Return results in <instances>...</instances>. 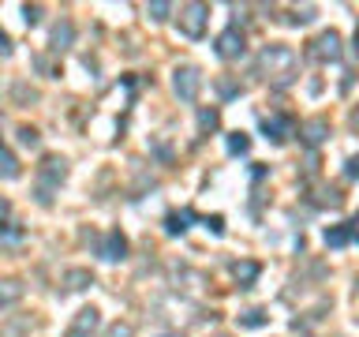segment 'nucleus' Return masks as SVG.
<instances>
[{
  "mask_svg": "<svg viewBox=\"0 0 359 337\" xmlns=\"http://www.w3.org/2000/svg\"><path fill=\"white\" fill-rule=\"evenodd\" d=\"M67 292H83V289H90L94 285V274L90 270H67Z\"/></svg>",
  "mask_w": 359,
  "mask_h": 337,
  "instance_id": "nucleus-16",
  "label": "nucleus"
},
{
  "mask_svg": "<svg viewBox=\"0 0 359 337\" xmlns=\"http://www.w3.org/2000/svg\"><path fill=\"white\" fill-rule=\"evenodd\" d=\"M72 38H75L72 19H60V22L53 27V34H49V49H53V53H64L67 45H72Z\"/></svg>",
  "mask_w": 359,
  "mask_h": 337,
  "instance_id": "nucleus-11",
  "label": "nucleus"
},
{
  "mask_svg": "<svg viewBox=\"0 0 359 337\" xmlns=\"http://www.w3.org/2000/svg\"><path fill=\"white\" fill-rule=\"evenodd\" d=\"M258 75H262L273 90L292 86V83H296V75H299V56H296V49H292V45H280V41L266 45V49L258 53Z\"/></svg>",
  "mask_w": 359,
  "mask_h": 337,
  "instance_id": "nucleus-1",
  "label": "nucleus"
},
{
  "mask_svg": "<svg viewBox=\"0 0 359 337\" xmlns=\"http://www.w3.org/2000/svg\"><path fill=\"white\" fill-rule=\"evenodd\" d=\"M135 330H131V326L128 322H116V326H109V333L105 337H131Z\"/></svg>",
  "mask_w": 359,
  "mask_h": 337,
  "instance_id": "nucleus-28",
  "label": "nucleus"
},
{
  "mask_svg": "<svg viewBox=\"0 0 359 337\" xmlns=\"http://www.w3.org/2000/svg\"><path fill=\"white\" fill-rule=\"evenodd\" d=\"M352 240H355V221H344V225L325 229V247H348Z\"/></svg>",
  "mask_w": 359,
  "mask_h": 337,
  "instance_id": "nucleus-12",
  "label": "nucleus"
},
{
  "mask_svg": "<svg viewBox=\"0 0 359 337\" xmlns=\"http://www.w3.org/2000/svg\"><path fill=\"white\" fill-rule=\"evenodd\" d=\"M258 274H262V266H258V263H232V277L240 281V289H251Z\"/></svg>",
  "mask_w": 359,
  "mask_h": 337,
  "instance_id": "nucleus-15",
  "label": "nucleus"
},
{
  "mask_svg": "<svg viewBox=\"0 0 359 337\" xmlns=\"http://www.w3.org/2000/svg\"><path fill=\"white\" fill-rule=\"evenodd\" d=\"M325 135H330V120H325V117H314V120H307V124H299V139L307 143L311 150L325 143Z\"/></svg>",
  "mask_w": 359,
  "mask_h": 337,
  "instance_id": "nucleus-10",
  "label": "nucleus"
},
{
  "mask_svg": "<svg viewBox=\"0 0 359 337\" xmlns=\"http://www.w3.org/2000/svg\"><path fill=\"white\" fill-rule=\"evenodd\" d=\"M19 240H22V229H19L15 221H4V225H0V244H4V247H15Z\"/></svg>",
  "mask_w": 359,
  "mask_h": 337,
  "instance_id": "nucleus-19",
  "label": "nucleus"
},
{
  "mask_svg": "<svg viewBox=\"0 0 359 337\" xmlns=\"http://www.w3.org/2000/svg\"><path fill=\"white\" fill-rule=\"evenodd\" d=\"M146 11H150V19H154V22H165V19H168V11H172V4H165V0H157V4H150Z\"/></svg>",
  "mask_w": 359,
  "mask_h": 337,
  "instance_id": "nucleus-25",
  "label": "nucleus"
},
{
  "mask_svg": "<svg viewBox=\"0 0 359 337\" xmlns=\"http://www.w3.org/2000/svg\"><path fill=\"white\" fill-rule=\"evenodd\" d=\"M97 326H101V311H97V308H83V311L75 315L72 330H67L64 337H94Z\"/></svg>",
  "mask_w": 359,
  "mask_h": 337,
  "instance_id": "nucleus-9",
  "label": "nucleus"
},
{
  "mask_svg": "<svg viewBox=\"0 0 359 337\" xmlns=\"http://www.w3.org/2000/svg\"><path fill=\"white\" fill-rule=\"evenodd\" d=\"M292 128H296V120L292 117H285V112H273V117H262V131H266V139L269 143H285L288 135H292Z\"/></svg>",
  "mask_w": 359,
  "mask_h": 337,
  "instance_id": "nucleus-8",
  "label": "nucleus"
},
{
  "mask_svg": "<svg viewBox=\"0 0 359 337\" xmlns=\"http://www.w3.org/2000/svg\"><path fill=\"white\" fill-rule=\"evenodd\" d=\"M251 150V139H247L243 131H232L229 135V154H247Z\"/></svg>",
  "mask_w": 359,
  "mask_h": 337,
  "instance_id": "nucleus-21",
  "label": "nucleus"
},
{
  "mask_svg": "<svg viewBox=\"0 0 359 337\" xmlns=\"http://www.w3.org/2000/svg\"><path fill=\"white\" fill-rule=\"evenodd\" d=\"M307 56L314 64H337V60H341V34H337V30H322L318 38L307 45Z\"/></svg>",
  "mask_w": 359,
  "mask_h": 337,
  "instance_id": "nucleus-4",
  "label": "nucleus"
},
{
  "mask_svg": "<svg viewBox=\"0 0 359 337\" xmlns=\"http://www.w3.org/2000/svg\"><path fill=\"white\" fill-rule=\"evenodd\" d=\"M314 15H318V8H299V11L288 15V22L292 27H307V22H314Z\"/></svg>",
  "mask_w": 359,
  "mask_h": 337,
  "instance_id": "nucleus-22",
  "label": "nucleus"
},
{
  "mask_svg": "<svg viewBox=\"0 0 359 337\" xmlns=\"http://www.w3.org/2000/svg\"><path fill=\"white\" fill-rule=\"evenodd\" d=\"M352 49H355V60H359V27H355V34H352Z\"/></svg>",
  "mask_w": 359,
  "mask_h": 337,
  "instance_id": "nucleus-31",
  "label": "nucleus"
},
{
  "mask_svg": "<svg viewBox=\"0 0 359 337\" xmlns=\"http://www.w3.org/2000/svg\"><path fill=\"white\" fill-rule=\"evenodd\" d=\"M217 124H221V112L217 109H198V131L202 135L217 131Z\"/></svg>",
  "mask_w": 359,
  "mask_h": 337,
  "instance_id": "nucleus-18",
  "label": "nucleus"
},
{
  "mask_svg": "<svg viewBox=\"0 0 359 337\" xmlns=\"http://www.w3.org/2000/svg\"><path fill=\"white\" fill-rule=\"evenodd\" d=\"M352 131H359V109L352 112Z\"/></svg>",
  "mask_w": 359,
  "mask_h": 337,
  "instance_id": "nucleus-32",
  "label": "nucleus"
},
{
  "mask_svg": "<svg viewBox=\"0 0 359 337\" xmlns=\"http://www.w3.org/2000/svg\"><path fill=\"white\" fill-rule=\"evenodd\" d=\"M64 180H67V161H64V157H56V154L45 157V161L38 165V187H34V195H38L41 206H49V202H53V191L60 187Z\"/></svg>",
  "mask_w": 359,
  "mask_h": 337,
  "instance_id": "nucleus-2",
  "label": "nucleus"
},
{
  "mask_svg": "<svg viewBox=\"0 0 359 337\" xmlns=\"http://www.w3.org/2000/svg\"><path fill=\"white\" fill-rule=\"evenodd\" d=\"M180 34L184 38H191V41H198L202 34H206V22H210V8L206 4H184L180 8Z\"/></svg>",
  "mask_w": 359,
  "mask_h": 337,
  "instance_id": "nucleus-3",
  "label": "nucleus"
},
{
  "mask_svg": "<svg viewBox=\"0 0 359 337\" xmlns=\"http://www.w3.org/2000/svg\"><path fill=\"white\" fill-rule=\"evenodd\" d=\"M165 337H184V333H165Z\"/></svg>",
  "mask_w": 359,
  "mask_h": 337,
  "instance_id": "nucleus-34",
  "label": "nucleus"
},
{
  "mask_svg": "<svg viewBox=\"0 0 359 337\" xmlns=\"http://www.w3.org/2000/svg\"><path fill=\"white\" fill-rule=\"evenodd\" d=\"M344 176H348V180H359V154H355V157H348V165H344Z\"/></svg>",
  "mask_w": 359,
  "mask_h": 337,
  "instance_id": "nucleus-29",
  "label": "nucleus"
},
{
  "mask_svg": "<svg viewBox=\"0 0 359 337\" xmlns=\"http://www.w3.org/2000/svg\"><path fill=\"white\" fill-rule=\"evenodd\" d=\"M0 176H4V180H15L19 176V161H15V154H11L4 143H0Z\"/></svg>",
  "mask_w": 359,
  "mask_h": 337,
  "instance_id": "nucleus-17",
  "label": "nucleus"
},
{
  "mask_svg": "<svg viewBox=\"0 0 359 337\" xmlns=\"http://www.w3.org/2000/svg\"><path fill=\"white\" fill-rule=\"evenodd\" d=\"M217 337H224V333H217Z\"/></svg>",
  "mask_w": 359,
  "mask_h": 337,
  "instance_id": "nucleus-35",
  "label": "nucleus"
},
{
  "mask_svg": "<svg viewBox=\"0 0 359 337\" xmlns=\"http://www.w3.org/2000/svg\"><path fill=\"white\" fill-rule=\"evenodd\" d=\"M217 90H221V98H240V94H243V83H232V79H217Z\"/></svg>",
  "mask_w": 359,
  "mask_h": 337,
  "instance_id": "nucleus-23",
  "label": "nucleus"
},
{
  "mask_svg": "<svg viewBox=\"0 0 359 337\" xmlns=\"http://www.w3.org/2000/svg\"><path fill=\"white\" fill-rule=\"evenodd\" d=\"M15 135H19V143H22V146H30V150H34V146L41 143V135H38V128H27V124H22V128H19Z\"/></svg>",
  "mask_w": 359,
  "mask_h": 337,
  "instance_id": "nucleus-24",
  "label": "nucleus"
},
{
  "mask_svg": "<svg viewBox=\"0 0 359 337\" xmlns=\"http://www.w3.org/2000/svg\"><path fill=\"white\" fill-rule=\"evenodd\" d=\"M97 255L105 258V263H120V258H128V236H123L120 229H109L105 236H101V244H97Z\"/></svg>",
  "mask_w": 359,
  "mask_h": 337,
  "instance_id": "nucleus-7",
  "label": "nucleus"
},
{
  "mask_svg": "<svg viewBox=\"0 0 359 337\" xmlns=\"http://www.w3.org/2000/svg\"><path fill=\"white\" fill-rule=\"evenodd\" d=\"M22 19H27V27L41 22V8H38V4H22Z\"/></svg>",
  "mask_w": 359,
  "mask_h": 337,
  "instance_id": "nucleus-27",
  "label": "nucleus"
},
{
  "mask_svg": "<svg viewBox=\"0 0 359 337\" xmlns=\"http://www.w3.org/2000/svg\"><path fill=\"white\" fill-rule=\"evenodd\" d=\"M22 281L19 277H0V308H11V303L22 300Z\"/></svg>",
  "mask_w": 359,
  "mask_h": 337,
  "instance_id": "nucleus-13",
  "label": "nucleus"
},
{
  "mask_svg": "<svg viewBox=\"0 0 359 337\" xmlns=\"http://www.w3.org/2000/svg\"><path fill=\"white\" fill-rule=\"evenodd\" d=\"M236 319H240V326H247V330H258V326H266L269 322V315L266 311H243V315H236Z\"/></svg>",
  "mask_w": 359,
  "mask_h": 337,
  "instance_id": "nucleus-20",
  "label": "nucleus"
},
{
  "mask_svg": "<svg viewBox=\"0 0 359 337\" xmlns=\"http://www.w3.org/2000/svg\"><path fill=\"white\" fill-rule=\"evenodd\" d=\"M202 225H206L213 236H224V218H221V213H213V218H202Z\"/></svg>",
  "mask_w": 359,
  "mask_h": 337,
  "instance_id": "nucleus-26",
  "label": "nucleus"
},
{
  "mask_svg": "<svg viewBox=\"0 0 359 337\" xmlns=\"http://www.w3.org/2000/svg\"><path fill=\"white\" fill-rule=\"evenodd\" d=\"M4 213H8V202H4V199H0V218H4Z\"/></svg>",
  "mask_w": 359,
  "mask_h": 337,
  "instance_id": "nucleus-33",
  "label": "nucleus"
},
{
  "mask_svg": "<svg viewBox=\"0 0 359 337\" xmlns=\"http://www.w3.org/2000/svg\"><path fill=\"white\" fill-rule=\"evenodd\" d=\"M355 221H359V218H355Z\"/></svg>",
  "mask_w": 359,
  "mask_h": 337,
  "instance_id": "nucleus-36",
  "label": "nucleus"
},
{
  "mask_svg": "<svg viewBox=\"0 0 359 337\" xmlns=\"http://www.w3.org/2000/svg\"><path fill=\"white\" fill-rule=\"evenodd\" d=\"M0 56H11V38L0 30Z\"/></svg>",
  "mask_w": 359,
  "mask_h": 337,
  "instance_id": "nucleus-30",
  "label": "nucleus"
},
{
  "mask_svg": "<svg viewBox=\"0 0 359 337\" xmlns=\"http://www.w3.org/2000/svg\"><path fill=\"white\" fill-rule=\"evenodd\" d=\"M172 86H176V98H180V101H195V98H198V86H202V72H198L195 64L176 67Z\"/></svg>",
  "mask_w": 359,
  "mask_h": 337,
  "instance_id": "nucleus-6",
  "label": "nucleus"
},
{
  "mask_svg": "<svg viewBox=\"0 0 359 337\" xmlns=\"http://www.w3.org/2000/svg\"><path fill=\"white\" fill-rule=\"evenodd\" d=\"M187 221H195V210H172L165 218V236H184Z\"/></svg>",
  "mask_w": 359,
  "mask_h": 337,
  "instance_id": "nucleus-14",
  "label": "nucleus"
},
{
  "mask_svg": "<svg viewBox=\"0 0 359 337\" xmlns=\"http://www.w3.org/2000/svg\"><path fill=\"white\" fill-rule=\"evenodd\" d=\"M213 53L221 56V60H240L247 53V41H243V30L240 27H229L217 34V41H213Z\"/></svg>",
  "mask_w": 359,
  "mask_h": 337,
  "instance_id": "nucleus-5",
  "label": "nucleus"
}]
</instances>
